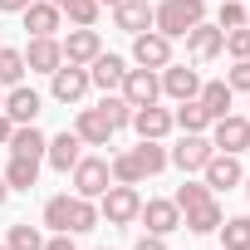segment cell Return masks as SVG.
Wrapping results in <instances>:
<instances>
[{
	"instance_id": "cell-29",
	"label": "cell",
	"mask_w": 250,
	"mask_h": 250,
	"mask_svg": "<svg viewBox=\"0 0 250 250\" xmlns=\"http://www.w3.org/2000/svg\"><path fill=\"white\" fill-rule=\"evenodd\" d=\"M98 226V206L88 196H69V235H83Z\"/></svg>"
},
{
	"instance_id": "cell-25",
	"label": "cell",
	"mask_w": 250,
	"mask_h": 250,
	"mask_svg": "<svg viewBox=\"0 0 250 250\" xmlns=\"http://www.w3.org/2000/svg\"><path fill=\"white\" fill-rule=\"evenodd\" d=\"M5 187H10V191L40 187V157H10V162H5Z\"/></svg>"
},
{
	"instance_id": "cell-9",
	"label": "cell",
	"mask_w": 250,
	"mask_h": 250,
	"mask_svg": "<svg viewBox=\"0 0 250 250\" xmlns=\"http://www.w3.org/2000/svg\"><path fill=\"white\" fill-rule=\"evenodd\" d=\"M74 133H79V143H83V147H108L118 128H113V118H108L103 108H79Z\"/></svg>"
},
{
	"instance_id": "cell-22",
	"label": "cell",
	"mask_w": 250,
	"mask_h": 250,
	"mask_svg": "<svg viewBox=\"0 0 250 250\" xmlns=\"http://www.w3.org/2000/svg\"><path fill=\"white\" fill-rule=\"evenodd\" d=\"M123 74H128V64H123L118 54H98V59L88 64V83H98L103 93H113V88L123 83Z\"/></svg>"
},
{
	"instance_id": "cell-50",
	"label": "cell",
	"mask_w": 250,
	"mask_h": 250,
	"mask_svg": "<svg viewBox=\"0 0 250 250\" xmlns=\"http://www.w3.org/2000/svg\"><path fill=\"white\" fill-rule=\"evenodd\" d=\"M98 250H108V245H98Z\"/></svg>"
},
{
	"instance_id": "cell-6",
	"label": "cell",
	"mask_w": 250,
	"mask_h": 250,
	"mask_svg": "<svg viewBox=\"0 0 250 250\" xmlns=\"http://www.w3.org/2000/svg\"><path fill=\"white\" fill-rule=\"evenodd\" d=\"M118 93L128 98L133 108H147V103L162 98V79H157V69H128L123 83H118Z\"/></svg>"
},
{
	"instance_id": "cell-15",
	"label": "cell",
	"mask_w": 250,
	"mask_h": 250,
	"mask_svg": "<svg viewBox=\"0 0 250 250\" xmlns=\"http://www.w3.org/2000/svg\"><path fill=\"white\" fill-rule=\"evenodd\" d=\"M79 157H83V143H79V133H74V128L44 143V162H49L54 172H64V177L74 172V162H79Z\"/></svg>"
},
{
	"instance_id": "cell-3",
	"label": "cell",
	"mask_w": 250,
	"mask_h": 250,
	"mask_svg": "<svg viewBox=\"0 0 250 250\" xmlns=\"http://www.w3.org/2000/svg\"><path fill=\"white\" fill-rule=\"evenodd\" d=\"M211 147H216V152H230V157L250 152V118H240V113L216 118V123H211Z\"/></svg>"
},
{
	"instance_id": "cell-41",
	"label": "cell",
	"mask_w": 250,
	"mask_h": 250,
	"mask_svg": "<svg viewBox=\"0 0 250 250\" xmlns=\"http://www.w3.org/2000/svg\"><path fill=\"white\" fill-rule=\"evenodd\" d=\"M10 133H15V123H10L5 113H0V147H5V143H10Z\"/></svg>"
},
{
	"instance_id": "cell-33",
	"label": "cell",
	"mask_w": 250,
	"mask_h": 250,
	"mask_svg": "<svg viewBox=\"0 0 250 250\" xmlns=\"http://www.w3.org/2000/svg\"><path fill=\"white\" fill-rule=\"evenodd\" d=\"M211 196H216V191H211L206 182H182L172 201H177V211H191V206H201V201H211Z\"/></svg>"
},
{
	"instance_id": "cell-42",
	"label": "cell",
	"mask_w": 250,
	"mask_h": 250,
	"mask_svg": "<svg viewBox=\"0 0 250 250\" xmlns=\"http://www.w3.org/2000/svg\"><path fill=\"white\" fill-rule=\"evenodd\" d=\"M25 5H30V0H0V10H5V15H20Z\"/></svg>"
},
{
	"instance_id": "cell-43",
	"label": "cell",
	"mask_w": 250,
	"mask_h": 250,
	"mask_svg": "<svg viewBox=\"0 0 250 250\" xmlns=\"http://www.w3.org/2000/svg\"><path fill=\"white\" fill-rule=\"evenodd\" d=\"M5 196H10V187H5V177H0V206H5Z\"/></svg>"
},
{
	"instance_id": "cell-48",
	"label": "cell",
	"mask_w": 250,
	"mask_h": 250,
	"mask_svg": "<svg viewBox=\"0 0 250 250\" xmlns=\"http://www.w3.org/2000/svg\"><path fill=\"white\" fill-rule=\"evenodd\" d=\"M0 250H10V245H0Z\"/></svg>"
},
{
	"instance_id": "cell-37",
	"label": "cell",
	"mask_w": 250,
	"mask_h": 250,
	"mask_svg": "<svg viewBox=\"0 0 250 250\" xmlns=\"http://www.w3.org/2000/svg\"><path fill=\"white\" fill-rule=\"evenodd\" d=\"M216 25H221V30H235V25H245V0H221V15H216Z\"/></svg>"
},
{
	"instance_id": "cell-27",
	"label": "cell",
	"mask_w": 250,
	"mask_h": 250,
	"mask_svg": "<svg viewBox=\"0 0 250 250\" xmlns=\"http://www.w3.org/2000/svg\"><path fill=\"white\" fill-rule=\"evenodd\" d=\"M216 230H221V250H250V216H226Z\"/></svg>"
},
{
	"instance_id": "cell-36",
	"label": "cell",
	"mask_w": 250,
	"mask_h": 250,
	"mask_svg": "<svg viewBox=\"0 0 250 250\" xmlns=\"http://www.w3.org/2000/svg\"><path fill=\"white\" fill-rule=\"evenodd\" d=\"M226 54H230V59H250V25L226 30Z\"/></svg>"
},
{
	"instance_id": "cell-4",
	"label": "cell",
	"mask_w": 250,
	"mask_h": 250,
	"mask_svg": "<svg viewBox=\"0 0 250 250\" xmlns=\"http://www.w3.org/2000/svg\"><path fill=\"white\" fill-rule=\"evenodd\" d=\"M69 177H74V196H88V201H98V196L113 187V172H108L103 157H79Z\"/></svg>"
},
{
	"instance_id": "cell-49",
	"label": "cell",
	"mask_w": 250,
	"mask_h": 250,
	"mask_svg": "<svg viewBox=\"0 0 250 250\" xmlns=\"http://www.w3.org/2000/svg\"><path fill=\"white\" fill-rule=\"evenodd\" d=\"M245 191H250V182H245Z\"/></svg>"
},
{
	"instance_id": "cell-7",
	"label": "cell",
	"mask_w": 250,
	"mask_h": 250,
	"mask_svg": "<svg viewBox=\"0 0 250 250\" xmlns=\"http://www.w3.org/2000/svg\"><path fill=\"white\" fill-rule=\"evenodd\" d=\"M182 40H187V54H191V64H211V59L226 49V30H221V25H206V20H201V25H191Z\"/></svg>"
},
{
	"instance_id": "cell-10",
	"label": "cell",
	"mask_w": 250,
	"mask_h": 250,
	"mask_svg": "<svg viewBox=\"0 0 250 250\" xmlns=\"http://www.w3.org/2000/svg\"><path fill=\"white\" fill-rule=\"evenodd\" d=\"M211 152H216V147H211L206 133H182V143L167 152V162H177L182 172H201V167L211 162Z\"/></svg>"
},
{
	"instance_id": "cell-38",
	"label": "cell",
	"mask_w": 250,
	"mask_h": 250,
	"mask_svg": "<svg viewBox=\"0 0 250 250\" xmlns=\"http://www.w3.org/2000/svg\"><path fill=\"white\" fill-rule=\"evenodd\" d=\"M226 83H230V93H250V59H235L226 69Z\"/></svg>"
},
{
	"instance_id": "cell-19",
	"label": "cell",
	"mask_w": 250,
	"mask_h": 250,
	"mask_svg": "<svg viewBox=\"0 0 250 250\" xmlns=\"http://www.w3.org/2000/svg\"><path fill=\"white\" fill-rule=\"evenodd\" d=\"M113 25L128 30V35L152 30V0H118V5H113Z\"/></svg>"
},
{
	"instance_id": "cell-31",
	"label": "cell",
	"mask_w": 250,
	"mask_h": 250,
	"mask_svg": "<svg viewBox=\"0 0 250 250\" xmlns=\"http://www.w3.org/2000/svg\"><path fill=\"white\" fill-rule=\"evenodd\" d=\"M5 245H10V250H44V235H40V226L15 221V226H10V235H5Z\"/></svg>"
},
{
	"instance_id": "cell-17",
	"label": "cell",
	"mask_w": 250,
	"mask_h": 250,
	"mask_svg": "<svg viewBox=\"0 0 250 250\" xmlns=\"http://www.w3.org/2000/svg\"><path fill=\"white\" fill-rule=\"evenodd\" d=\"M157 79H162V93L167 98H196V88H201V74L196 69H187V64H167V69H157Z\"/></svg>"
},
{
	"instance_id": "cell-13",
	"label": "cell",
	"mask_w": 250,
	"mask_h": 250,
	"mask_svg": "<svg viewBox=\"0 0 250 250\" xmlns=\"http://www.w3.org/2000/svg\"><path fill=\"white\" fill-rule=\"evenodd\" d=\"M201 182H206L211 191H230V187L245 182V172H240V162H235L230 152H211V162L201 167Z\"/></svg>"
},
{
	"instance_id": "cell-11",
	"label": "cell",
	"mask_w": 250,
	"mask_h": 250,
	"mask_svg": "<svg viewBox=\"0 0 250 250\" xmlns=\"http://www.w3.org/2000/svg\"><path fill=\"white\" fill-rule=\"evenodd\" d=\"M138 221L147 226V235H172V230H182V211H177V201H167V196L143 201Z\"/></svg>"
},
{
	"instance_id": "cell-23",
	"label": "cell",
	"mask_w": 250,
	"mask_h": 250,
	"mask_svg": "<svg viewBox=\"0 0 250 250\" xmlns=\"http://www.w3.org/2000/svg\"><path fill=\"white\" fill-rule=\"evenodd\" d=\"M230 98H235V93H230V83H226V79H211V83H201V88H196V103L211 113V123L230 113Z\"/></svg>"
},
{
	"instance_id": "cell-26",
	"label": "cell",
	"mask_w": 250,
	"mask_h": 250,
	"mask_svg": "<svg viewBox=\"0 0 250 250\" xmlns=\"http://www.w3.org/2000/svg\"><path fill=\"white\" fill-rule=\"evenodd\" d=\"M172 123H177L182 133H206V128H211V113H206L196 98H182V103H177V113H172Z\"/></svg>"
},
{
	"instance_id": "cell-40",
	"label": "cell",
	"mask_w": 250,
	"mask_h": 250,
	"mask_svg": "<svg viewBox=\"0 0 250 250\" xmlns=\"http://www.w3.org/2000/svg\"><path fill=\"white\" fill-rule=\"evenodd\" d=\"M133 250H167V235H143Z\"/></svg>"
},
{
	"instance_id": "cell-44",
	"label": "cell",
	"mask_w": 250,
	"mask_h": 250,
	"mask_svg": "<svg viewBox=\"0 0 250 250\" xmlns=\"http://www.w3.org/2000/svg\"><path fill=\"white\" fill-rule=\"evenodd\" d=\"M98 5H108V10H113V5H118V0H98Z\"/></svg>"
},
{
	"instance_id": "cell-47",
	"label": "cell",
	"mask_w": 250,
	"mask_h": 250,
	"mask_svg": "<svg viewBox=\"0 0 250 250\" xmlns=\"http://www.w3.org/2000/svg\"><path fill=\"white\" fill-rule=\"evenodd\" d=\"M0 103H5V88H0Z\"/></svg>"
},
{
	"instance_id": "cell-24",
	"label": "cell",
	"mask_w": 250,
	"mask_h": 250,
	"mask_svg": "<svg viewBox=\"0 0 250 250\" xmlns=\"http://www.w3.org/2000/svg\"><path fill=\"white\" fill-rule=\"evenodd\" d=\"M221 221H226V211H221V201H216V196H211V201H201V206H191V211H182V226H187V230H196V235H211Z\"/></svg>"
},
{
	"instance_id": "cell-46",
	"label": "cell",
	"mask_w": 250,
	"mask_h": 250,
	"mask_svg": "<svg viewBox=\"0 0 250 250\" xmlns=\"http://www.w3.org/2000/svg\"><path fill=\"white\" fill-rule=\"evenodd\" d=\"M245 25H250V5H245Z\"/></svg>"
},
{
	"instance_id": "cell-32",
	"label": "cell",
	"mask_w": 250,
	"mask_h": 250,
	"mask_svg": "<svg viewBox=\"0 0 250 250\" xmlns=\"http://www.w3.org/2000/svg\"><path fill=\"white\" fill-rule=\"evenodd\" d=\"M133 152H138V162H143V172H147V177H157V172L167 167V147H162V143H152V138H143Z\"/></svg>"
},
{
	"instance_id": "cell-1",
	"label": "cell",
	"mask_w": 250,
	"mask_h": 250,
	"mask_svg": "<svg viewBox=\"0 0 250 250\" xmlns=\"http://www.w3.org/2000/svg\"><path fill=\"white\" fill-rule=\"evenodd\" d=\"M201 20H206V0H162V5H152V30L167 40H182Z\"/></svg>"
},
{
	"instance_id": "cell-2",
	"label": "cell",
	"mask_w": 250,
	"mask_h": 250,
	"mask_svg": "<svg viewBox=\"0 0 250 250\" xmlns=\"http://www.w3.org/2000/svg\"><path fill=\"white\" fill-rule=\"evenodd\" d=\"M138 211H143V196H138V187H123V182H113V187L98 196V221H108V226H133V221H138Z\"/></svg>"
},
{
	"instance_id": "cell-39",
	"label": "cell",
	"mask_w": 250,
	"mask_h": 250,
	"mask_svg": "<svg viewBox=\"0 0 250 250\" xmlns=\"http://www.w3.org/2000/svg\"><path fill=\"white\" fill-rule=\"evenodd\" d=\"M44 250H79V245H74V235H64V230H59V235H49V240H44Z\"/></svg>"
},
{
	"instance_id": "cell-34",
	"label": "cell",
	"mask_w": 250,
	"mask_h": 250,
	"mask_svg": "<svg viewBox=\"0 0 250 250\" xmlns=\"http://www.w3.org/2000/svg\"><path fill=\"white\" fill-rule=\"evenodd\" d=\"M98 108L113 118V128H128V123H133V103L123 98V93H103V103H98Z\"/></svg>"
},
{
	"instance_id": "cell-45",
	"label": "cell",
	"mask_w": 250,
	"mask_h": 250,
	"mask_svg": "<svg viewBox=\"0 0 250 250\" xmlns=\"http://www.w3.org/2000/svg\"><path fill=\"white\" fill-rule=\"evenodd\" d=\"M49 5H59V10H64V0H49Z\"/></svg>"
},
{
	"instance_id": "cell-28",
	"label": "cell",
	"mask_w": 250,
	"mask_h": 250,
	"mask_svg": "<svg viewBox=\"0 0 250 250\" xmlns=\"http://www.w3.org/2000/svg\"><path fill=\"white\" fill-rule=\"evenodd\" d=\"M108 172H113V182H123V187L147 182V172H143V162H138V152H133V147H128V152H118V157L108 162Z\"/></svg>"
},
{
	"instance_id": "cell-14",
	"label": "cell",
	"mask_w": 250,
	"mask_h": 250,
	"mask_svg": "<svg viewBox=\"0 0 250 250\" xmlns=\"http://www.w3.org/2000/svg\"><path fill=\"white\" fill-rule=\"evenodd\" d=\"M59 64H64L59 40H54V35H35L30 49H25V69H30V74H54Z\"/></svg>"
},
{
	"instance_id": "cell-5",
	"label": "cell",
	"mask_w": 250,
	"mask_h": 250,
	"mask_svg": "<svg viewBox=\"0 0 250 250\" xmlns=\"http://www.w3.org/2000/svg\"><path fill=\"white\" fill-rule=\"evenodd\" d=\"M59 49H64V64H93L98 54H103V40H98V30L93 25H74L64 40H59Z\"/></svg>"
},
{
	"instance_id": "cell-18",
	"label": "cell",
	"mask_w": 250,
	"mask_h": 250,
	"mask_svg": "<svg viewBox=\"0 0 250 250\" xmlns=\"http://www.w3.org/2000/svg\"><path fill=\"white\" fill-rule=\"evenodd\" d=\"M20 20H25L30 40H35V35H59V20H64V10H59V5H49V0H30V5L20 10Z\"/></svg>"
},
{
	"instance_id": "cell-8",
	"label": "cell",
	"mask_w": 250,
	"mask_h": 250,
	"mask_svg": "<svg viewBox=\"0 0 250 250\" xmlns=\"http://www.w3.org/2000/svg\"><path fill=\"white\" fill-rule=\"evenodd\" d=\"M133 64H138V69H167V64H172V40L157 35V30L133 35Z\"/></svg>"
},
{
	"instance_id": "cell-30",
	"label": "cell",
	"mask_w": 250,
	"mask_h": 250,
	"mask_svg": "<svg viewBox=\"0 0 250 250\" xmlns=\"http://www.w3.org/2000/svg\"><path fill=\"white\" fill-rule=\"evenodd\" d=\"M15 83H25V49L0 44V88H15Z\"/></svg>"
},
{
	"instance_id": "cell-12",
	"label": "cell",
	"mask_w": 250,
	"mask_h": 250,
	"mask_svg": "<svg viewBox=\"0 0 250 250\" xmlns=\"http://www.w3.org/2000/svg\"><path fill=\"white\" fill-rule=\"evenodd\" d=\"M49 79H54V83H49V93H54L59 103H79V98H83V93L93 88V83H88V69H83V64H59V69H54Z\"/></svg>"
},
{
	"instance_id": "cell-16",
	"label": "cell",
	"mask_w": 250,
	"mask_h": 250,
	"mask_svg": "<svg viewBox=\"0 0 250 250\" xmlns=\"http://www.w3.org/2000/svg\"><path fill=\"white\" fill-rule=\"evenodd\" d=\"M40 93L35 88H25V83H15V88H5V103H0V113H5L10 123H35L40 118Z\"/></svg>"
},
{
	"instance_id": "cell-20",
	"label": "cell",
	"mask_w": 250,
	"mask_h": 250,
	"mask_svg": "<svg viewBox=\"0 0 250 250\" xmlns=\"http://www.w3.org/2000/svg\"><path fill=\"white\" fill-rule=\"evenodd\" d=\"M133 128H138V138H152V143H162L177 123H172V113L167 108H157V103H147V108H133Z\"/></svg>"
},
{
	"instance_id": "cell-35",
	"label": "cell",
	"mask_w": 250,
	"mask_h": 250,
	"mask_svg": "<svg viewBox=\"0 0 250 250\" xmlns=\"http://www.w3.org/2000/svg\"><path fill=\"white\" fill-rule=\"evenodd\" d=\"M98 10H103L98 0H64V15H69L74 25H93V20H98Z\"/></svg>"
},
{
	"instance_id": "cell-21",
	"label": "cell",
	"mask_w": 250,
	"mask_h": 250,
	"mask_svg": "<svg viewBox=\"0 0 250 250\" xmlns=\"http://www.w3.org/2000/svg\"><path fill=\"white\" fill-rule=\"evenodd\" d=\"M44 143H49V138L35 128V123H15V133H10L5 147H10V157H40V162H44Z\"/></svg>"
}]
</instances>
